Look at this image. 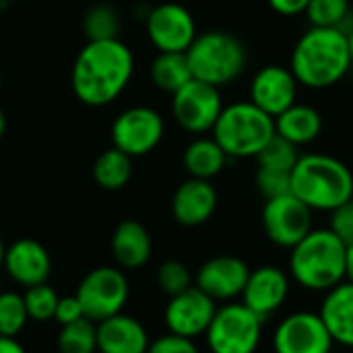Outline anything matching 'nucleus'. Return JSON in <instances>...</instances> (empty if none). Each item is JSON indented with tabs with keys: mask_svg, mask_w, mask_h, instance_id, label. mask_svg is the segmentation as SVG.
Wrapping results in <instances>:
<instances>
[{
	"mask_svg": "<svg viewBox=\"0 0 353 353\" xmlns=\"http://www.w3.org/2000/svg\"><path fill=\"white\" fill-rule=\"evenodd\" d=\"M134 74L132 50L122 39L87 41L77 54L70 85L74 97L89 108L116 101Z\"/></svg>",
	"mask_w": 353,
	"mask_h": 353,
	"instance_id": "nucleus-1",
	"label": "nucleus"
},
{
	"mask_svg": "<svg viewBox=\"0 0 353 353\" xmlns=\"http://www.w3.org/2000/svg\"><path fill=\"white\" fill-rule=\"evenodd\" d=\"M290 68L298 85L308 89H329L337 85L352 68L345 31L310 27L296 41Z\"/></svg>",
	"mask_w": 353,
	"mask_h": 353,
	"instance_id": "nucleus-2",
	"label": "nucleus"
},
{
	"mask_svg": "<svg viewBox=\"0 0 353 353\" xmlns=\"http://www.w3.org/2000/svg\"><path fill=\"white\" fill-rule=\"evenodd\" d=\"M290 277L308 292H329L347 279V244L329 228H312L290 250Z\"/></svg>",
	"mask_w": 353,
	"mask_h": 353,
	"instance_id": "nucleus-3",
	"label": "nucleus"
},
{
	"mask_svg": "<svg viewBox=\"0 0 353 353\" xmlns=\"http://www.w3.org/2000/svg\"><path fill=\"white\" fill-rule=\"evenodd\" d=\"M292 194L312 211L331 213L353 196V172L333 155H300L292 170Z\"/></svg>",
	"mask_w": 353,
	"mask_h": 353,
	"instance_id": "nucleus-4",
	"label": "nucleus"
},
{
	"mask_svg": "<svg viewBox=\"0 0 353 353\" xmlns=\"http://www.w3.org/2000/svg\"><path fill=\"white\" fill-rule=\"evenodd\" d=\"M186 58L192 70V79L221 89L244 72L248 52L242 39L234 33L213 29L194 37L186 50Z\"/></svg>",
	"mask_w": 353,
	"mask_h": 353,
	"instance_id": "nucleus-5",
	"label": "nucleus"
},
{
	"mask_svg": "<svg viewBox=\"0 0 353 353\" xmlns=\"http://www.w3.org/2000/svg\"><path fill=\"white\" fill-rule=\"evenodd\" d=\"M211 132L228 157L246 159L256 157L275 137V120L252 101H236L223 105Z\"/></svg>",
	"mask_w": 353,
	"mask_h": 353,
	"instance_id": "nucleus-6",
	"label": "nucleus"
},
{
	"mask_svg": "<svg viewBox=\"0 0 353 353\" xmlns=\"http://www.w3.org/2000/svg\"><path fill=\"white\" fill-rule=\"evenodd\" d=\"M263 325L242 302H228L217 308L205 339L211 353H256L263 341Z\"/></svg>",
	"mask_w": 353,
	"mask_h": 353,
	"instance_id": "nucleus-7",
	"label": "nucleus"
},
{
	"mask_svg": "<svg viewBox=\"0 0 353 353\" xmlns=\"http://www.w3.org/2000/svg\"><path fill=\"white\" fill-rule=\"evenodd\" d=\"M74 296L83 306L85 319L101 323L114 314H120L126 306L128 279L116 267H97L81 279Z\"/></svg>",
	"mask_w": 353,
	"mask_h": 353,
	"instance_id": "nucleus-8",
	"label": "nucleus"
},
{
	"mask_svg": "<svg viewBox=\"0 0 353 353\" xmlns=\"http://www.w3.org/2000/svg\"><path fill=\"white\" fill-rule=\"evenodd\" d=\"M223 110V99L219 87L190 79L182 89L172 95V114L180 128L192 134L211 132L219 114Z\"/></svg>",
	"mask_w": 353,
	"mask_h": 353,
	"instance_id": "nucleus-9",
	"label": "nucleus"
},
{
	"mask_svg": "<svg viewBox=\"0 0 353 353\" xmlns=\"http://www.w3.org/2000/svg\"><path fill=\"white\" fill-rule=\"evenodd\" d=\"M165 134L163 116L149 105H132L120 112L112 124V147L126 155L143 157L151 153Z\"/></svg>",
	"mask_w": 353,
	"mask_h": 353,
	"instance_id": "nucleus-10",
	"label": "nucleus"
},
{
	"mask_svg": "<svg viewBox=\"0 0 353 353\" xmlns=\"http://www.w3.org/2000/svg\"><path fill=\"white\" fill-rule=\"evenodd\" d=\"M312 209L298 196L283 194L269 199L263 207V230L271 244L292 250L312 230Z\"/></svg>",
	"mask_w": 353,
	"mask_h": 353,
	"instance_id": "nucleus-11",
	"label": "nucleus"
},
{
	"mask_svg": "<svg viewBox=\"0 0 353 353\" xmlns=\"http://www.w3.org/2000/svg\"><path fill=\"white\" fill-rule=\"evenodd\" d=\"M333 337L319 312L298 310L279 321L273 333L275 353H331Z\"/></svg>",
	"mask_w": 353,
	"mask_h": 353,
	"instance_id": "nucleus-12",
	"label": "nucleus"
},
{
	"mask_svg": "<svg viewBox=\"0 0 353 353\" xmlns=\"http://www.w3.org/2000/svg\"><path fill=\"white\" fill-rule=\"evenodd\" d=\"M147 37L157 52H186L194 41L196 23L192 12L178 2H161L147 12Z\"/></svg>",
	"mask_w": 353,
	"mask_h": 353,
	"instance_id": "nucleus-13",
	"label": "nucleus"
},
{
	"mask_svg": "<svg viewBox=\"0 0 353 353\" xmlns=\"http://www.w3.org/2000/svg\"><path fill=\"white\" fill-rule=\"evenodd\" d=\"M215 312H217L215 300L209 298L205 292H201L196 285H192L186 292L170 298L163 312V321L170 333L196 339L207 333Z\"/></svg>",
	"mask_w": 353,
	"mask_h": 353,
	"instance_id": "nucleus-14",
	"label": "nucleus"
},
{
	"mask_svg": "<svg viewBox=\"0 0 353 353\" xmlns=\"http://www.w3.org/2000/svg\"><path fill=\"white\" fill-rule=\"evenodd\" d=\"M290 275L283 269L275 265H263L250 271L240 298L248 310H252L259 319L267 321L283 308L290 298Z\"/></svg>",
	"mask_w": 353,
	"mask_h": 353,
	"instance_id": "nucleus-15",
	"label": "nucleus"
},
{
	"mask_svg": "<svg viewBox=\"0 0 353 353\" xmlns=\"http://www.w3.org/2000/svg\"><path fill=\"white\" fill-rule=\"evenodd\" d=\"M298 81L290 66L267 64L263 66L250 83V99L259 110L269 114L273 120L296 103Z\"/></svg>",
	"mask_w": 353,
	"mask_h": 353,
	"instance_id": "nucleus-16",
	"label": "nucleus"
},
{
	"mask_svg": "<svg viewBox=\"0 0 353 353\" xmlns=\"http://www.w3.org/2000/svg\"><path fill=\"white\" fill-rule=\"evenodd\" d=\"M250 267L232 254L209 259L196 273V288L215 302H234L242 296Z\"/></svg>",
	"mask_w": 353,
	"mask_h": 353,
	"instance_id": "nucleus-17",
	"label": "nucleus"
},
{
	"mask_svg": "<svg viewBox=\"0 0 353 353\" xmlns=\"http://www.w3.org/2000/svg\"><path fill=\"white\" fill-rule=\"evenodd\" d=\"M2 269L19 285L33 288L48 281L52 273V259L41 242L33 238H21L6 246Z\"/></svg>",
	"mask_w": 353,
	"mask_h": 353,
	"instance_id": "nucleus-18",
	"label": "nucleus"
},
{
	"mask_svg": "<svg viewBox=\"0 0 353 353\" xmlns=\"http://www.w3.org/2000/svg\"><path fill=\"white\" fill-rule=\"evenodd\" d=\"M217 201V190L211 180L188 178L174 192L172 215L184 228H199L213 217Z\"/></svg>",
	"mask_w": 353,
	"mask_h": 353,
	"instance_id": "nucleus-19",
	"label": "nucleus"
},
{
	"mask_svg": "<svg viewBox=\"0 0 353 353\" xmlns=\"http://www.w3.org/2000/svg\"><path fill=\"white\" fill-rule=\"evenodd\" d=\"M97 327V352L99 353H147L149 335L145 327L126 314H114Z\"/></svg>",
	"mask_w": 353,
	"mask_h": 353,
	"instance_id": "nucleus-20",
	"label": "nucleus"
},
{
	"mask_svg": "<svg viewBox=\"0 0 353 353\" xmlns=\"http://www.w3.org/2000/svg\"><path fill=\"white\" fill-rule=\"evenodd\" d=\"M319 314L337 345L353 350V283L341 281L325 292Z\"/></svg>",
	"mask_w": 353,
	"mask_h": 353,
	"instance_id": "nucleus-21",
	"label": "nucleus"
},
{
	"mask_svg": "<svg viewBox=\"0 0 353 353\" xmlns=\"http://www.w3.org/2000/svg\"><path fill=\"white\" fill-rule=\"evenodd\" d=\"M153 252V242L147 228L134 219L118 223L112 234V254L116 263L124 269H139L149 263Z\"/></svg>",
	"mask_w": 353,
	"mask_h": 353,
	"instance_id": "nucleus-22",
	"label": "nucleus"
},
{
	"mask_svg": "<svg viewBox=\"0 0 353 353\" xmlns=\"http://www.w3.org/2000/svg\"><path fill=\"white\" fill-rule=\"evenodd\" d=\"M275 132L296 147L310 145L323 132V116L316 108L296 101L275 118Z\"/></svg>",
	"mask_w": 353,
	"mask_h": 353,
	"instance_id": "nucleus-23",
	"label": "nucleus"
},
{
	"mask_svg": "<svg viewBox=\"0 0 353 353\" xmlns=\"http://www.w3.org/2000/svg\"><path fill=\"white\" fill-rule=\"evenodd\" d=\"M228 159L230 157L225 155V151L217 145L213 137L194 139L184 149V155H182L184 170L188 172L190 178H199V180H213L215 176H219Z\"/></svg>",
	"mask_w": 353,
	"mask_h": 353,
	"instance_id": "nucleus-24",
	"label": "nucleus"
},
{
	"mask_svg": "<svg viewBox=\"0 0 353 353\" xmlns=\"http://www.w3.org/2000/svg\"><path fill=\"white\" fill-rule=\"evenodd\" d=\"M93 180L105 190H120L132 178V157L124 151L110 147L93 161Z\"/></svg>",
	"mask_w": 353,
	"mask_h": 353,
	"instance_id": "nucleus-25",
	"label": "nucleus"
},
{
	"mask_svg": "<svg viewBox=\"0 0 353 353\" xmlns=\"http://www.w3.org/2000/svg\"><path fill=\"white\" fill-rule=\"evenodd\" d=\"M192 79L186 52H159L151 64V81L157 89L176 93Z\"/></svg>",
	"mask_w": 353,
	"mask_h": 353,
	"instance_id": "nucleus-26",
	"label": "nucleus"
},
{
	"mask_svg": "<svg viewBox=\"0 0 353 353\" xmlns=\"http://www.w3.org/2000/svg\"><path fill=\"white\" fill-rule=\"evenodd\" d=\"M60 353H95L97 352V327L89 319H81L72 325L60 327L58 335Z\"/></svg>",
	"mask_w": 353,
	"mask_h": 353,
	"instance_id": "nucleus-27",
	"label": "nucleus"
},
{
	"mask_svg": "<svg viewBox=\"0 0 353 353\" xmlns=\"http://www.w3.org/2000/svg\"><path fill=\"white\" fill-rule=\"evenodd\" d=\"M120 17L110 4H93L83 17V33L87 41L118 39Z\"/></svg>",
	"mask_w": 353,
	"mask_h": 353,
	"instance_id": "nucleus-28",
	"label": "nucleus"
},
{
	"mask_svg": "<svg viewBox=\"0 0 353 353\" xmlns=\"http://www.w3.org/2000/svg\"><path fill=\"white\" fill-rule=\"evenodd\" d=\"M310 27H331L345 31V23L352 17L350 0H310L304 12Z\"/></svg>",
	"mask_w": 353,
	"mask_h": 353,
	"instance_id": "nucleus-29",
	"label": "nucleus"
},
{
	"mask_svg": "<svg viewBox=\"0 0 353 353\" xmlns=\"http://www.w3.org/2000/svg\"><path fill=\"white\" fill-rule=\"evenodd\" d=\"M300 153L298 147L285 141L275 132V137L261 149V153L254 157L259 168H269V170H279V172H292Z\"/></svg>",
	"mask_w": 353,
	"mask_h": 353,
	"instance_id": "nucleus-30",
	"label": "nucleus"
},
{
	"mask_svg": "<svg viewBox=\"0 0 353 353\" xmlns=\"http://www.w3.org/2000/svg\"><path fill=\"white\" fill-rule=\"evenodd\" d=\"M29 321L25 300L17 292H0V335L14 337L25 329Z\"/></svg>",
	"mask_w": 353,
	"mask_h": 353,
	"instance_id": "nucleus-31",
	"label": "nucleus"
},
{
	"mask_svg": "<svg viewBox=\"0 0 353 353\" xmlns=\"http://www.w3.org/2000/svg\"><path fill=\"white\" fill-rule=\"evenodd\" d=\"M25 300V308L29 314V321L35 323H46L50 319H54L56 306H58V294L54 292L52 285L48 283H39L33 288H27V292L23 294Z\"/></svg>",
	"mask_w": 353,
	"mask_h": 353,
	"instance_id": "nucleus-32",
	"label": "nucleus"
},
{
	"mask_svg": "<svg viewBox=\"0 0 353 353\" xmlns=\"http://www.w3.org/2000/svg\"><path fill=\"white\" fill-rule=\"evenodd\" d=\"M157 285L165 296H178L192 288V275L188 267L180 261H168L157 271Z\"/></svg>",
	"mask_w": 353,
	"mask_h": 353,
	"instance_id": "nucleus-33",
	"label": "nucleus"
},
{
	"mask_svg": "<svg viewBox=\"0 0 353 353\" xmlns=\"http://www.w3.org/2000/svg\"><path fill=\"white\" fill-rule=\"evenodd\" d=\"M259 192L269 199H277L283 194L292 192V172H279V170H269V168H259L254 176Z\"/></svg>",
	"mask_w": 353,
	"mask_h": 353,
	"instance_id": "nucleus-34",
	"label": "nucleus"
},
{
	"mask_svg": "<svg viewBox=\"0 0 353 353\" xmlns=\"http://www.w3.org/2000/svg\"><path fill=\"white\" fill-rule=\"evenodd\" d=\"M329 230H333L345 244L353 242V196L331 211Z\"/></svg>",
	"mask_w": 353,
	"mask_h": 353,
	"instance_id": "nucleus-35",
	"label": "nucleus"
},
{
	"mask_svg": "<svg viewBox=\"0 0 353 353\" xmlns=\"http://www.w3.org/2000/svg\"><path fill=\"white\" fill-rule=\"evenodd\" d=\"M147 353H199V347H196L194 339L168 333V335H161L155 341H151Z\"/></svg>",
	"mask_w": 353,
	"mask_h": 353,
	"instance_id": "nucleus-36",
	"label": "nucleus"
},
{
	"mask_svg": "<svg viewBox=\"0 0 353 353\" xmlns=\"http://www.w3.org/2000/svg\"><path fill=\"white\" fill-rule=\"evenodd\" d=\"M81 319H85V314H83V306L77 300V296H66V298L58 300V306H56V312H54V321L60 327L72 325V323H77Z\"/></svg>",
	"mask_w": 353,
	"mask_h": 353,
	"instance_id": "nucleus-37",
	"label": "nucleus"
},
{
	"mask_svg": "<svg viewBox=\"0 0 353 353\" xmlns=\"http://www.w3.org/2000/svg\"><path fill=\"white\" fill-rule=\"evenodd\" d=\"M269 6L281 14V17H296V14H304L308 8L310 0H267Z\"/></svg>",
	"mask_w": 353,
	"mask_h": 353,
	"instance_id": "nucleus-38",
	"label": "nucleus"
},
{
	"mask_svg": "<svg viewBox=\"0 0 353 353\" xmlns=\"http://www.w3.org/2000/svg\"><path fill=\"white\" fill-rule=\"evenodd\" d=\"M0 353H27L25 347L14 337H2L0 335Z\"/></svg>",
	"mask_w": 353,
	"mask_h": 353,
	"instance_id": "nucleus-39",
	"label": "nucleus"
},
{
	"mask_svg": "<svg viewBox=\"0 0 353 353\" xmlns=\"http://www.w3.org/2000/svg\"><path fill=\"white\" fill-rule=\"evenodd\" d=\"M347 281L353 283V242L347 244Z\"/></svg>",
	"mask_w": 353,
	"mask_h": 353,
	"instance_id": "nucleus-40",
	"label": "nucleus"
},
{
	"mask_svg": "<svg viewBox=\"0 0 353 353\" xmlns=\"http://www.w3.org/2000/svg\"><path fill=\"white\" fill-rule=\"evenodd\" d=\"M4 132H6V116H4V112L0 108V139L4 137Z\"/></svg>",
	"mask_w": 353,
	"mask_h": 353,
	"instance_id": "nucleus-41",
	"label": "nucleus"
},
{
	"mask_svg": "<svg viewBox=\"0 0 353 353\" xmlns=\"http://www.w3.org/2000/svg\"><path fill=\"white\" fill-rule=\"evenodd\" d=\"M345 35H347V46H350V56H352V66H353V27H350V31H347Z\"/></svg>",
	"mask_w": 353,
	"mask_h": 353,
	"instance_id": "nucleus-42",
	"label": "nucleus"
},
{
	"mask_svg": "<svg viewBox=\"0 0 353 353\" xmlns=\"http://www.w3.org/2000/svg\"><path fill=\"white\" fill-rule=\"evenodd\" d=\"M4 254H6V246L2 242V236H0V269L4 267Z\"/></svg>",
	"mask_w": 353,
	"mask_h": 353,
	"instance_id": "nucleus-43",
	"label": "nucleus"
},
{
	"mask_svg": "<svg viewBox=\"0 0 353 353\" xmlns=\"http://www.w3.org/2000/svg\"><path fill=\"white\" fill-rule=\"evenodd\" d=\"M0 85H2V74H0Z\"/></svg>",
	"mask_w": 353,
	"mask_h": 353,
	"instance_id": "nucleus-44",
	"label": "nucleus"
}]
</instances>
